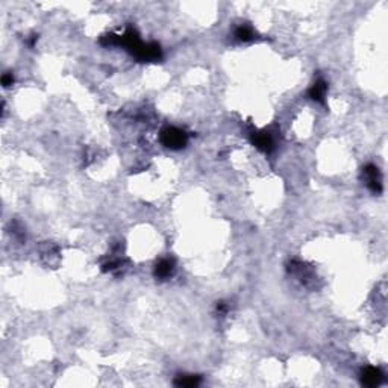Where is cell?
Listing matches in <instances>:
<instances>
[{"mask_svg": "<svg viewBox=\"0 0 388 388\" xmlns=\"http://www.w3.org/2000/svg\"><path fill=\"white\" fill-rule=\"evenodd\" d=\"M187 134L178 128H165L161 132V141L164 146H167L170 149H181L187 144Z\"/></svg>", "mask_w": 388, "mask_h": 388, "instance_id": "obj_1", "label": "cell"}, {"mask_svg": "<svg viewBox=\"0 0 388 388\" xmlns=\"http://www.w3.org/2000/svg\"><path fill=\"white\" fill-rule=\"evenodd\" d=\"M364 175H365V182L367 187L373 193H380L382 191V178L379 173V169L373 164H368L364 167Z\"/></svg>", "mask_w": 388, "mask_h": 388, "instance_id": "obj_2", "label": "cell"}, {"mask_svg": "<svg viewBox=\"0 0 388 388\" xmlns=\"http://www.w3.org/2000/svg\"><path fill=\"white\" fill-rule=\"evenodd\" d=\"M382 379H383V373L376 367H367L361 376L362 383L367 386H376L382 382Z\"/></svg>", "mask_w": 388, "mask_h": 388, "instance_id": "obj_3", "label": "cell"}, {"mask_svg": "<svg viewBox=\"0 0 388 388\" xmlns=\"http://www.w3.org/2000/svg\"><path fill=\"white\" fill-rule=\"evenodd\" d=\"M252 141L258 149H261L264 152H270L273 149V137L268 132H256V134L253 132Z\"/></svg>", "mask_w": 388, "mask_h": 388, "instance_id": "obj_4", "label": "cell"}, {"mask_svg": "<svg viewBox=\"0 0 388 388\" xmlns=\"http://www.w3.org/2000/svg\"><path fill=\"white\" fill-rule=\"evenodd\" d=\"M175 271V262L172 259H161L155 267V276L159 279H165Z\"/></svg>", "mask_w": 388, "mask_h": 388, "instance_id": "obj_5", "label": "cell"}, {"mask_svg": "<svg viewBox=\"0 0 388 388\" xmlns=\"http://www.w3.org/2000/svg\"><path fill=\"white\" fill-rule=\"evenodd\" d=\"M326 91H327V85H326V82H324L323 79H318V81H315V84L311 87V90H309V96H311V99H314L315 102L323 103V102H324Z\"/></svg>", "mask_w": 388, "mask_h": 388, "instance_id": "obj_6", "label": "cell"}, {"mask_svg": "<svg viewBox=\"0 0 388 388\" xmlns=\"http://www.w3.org/2000/svg\"><path fill=\"white\" fill-rule=\"evenodd\" d=\"M235 37H237L238 40H241V41H249V40H252V38L255 37V32H253V29H252L250 26L243 25V26H240V28L235 31Z\"/></svg>", "mask_w": 388, "mask_h": 388, "instance_id": "obj_7", "label": "cell"}, {"mask_svg": "<svg viewBox=\"0 0 388 388\" xmlns=\"http://www.w3.org/2000/svg\"><path fill=\"white\" fill-rule=\"evenodd\" d=\"M200 383V376H179L176 379L178 386H196Z\"/></svg>", "mask_w": 388, "mask_h": 388, "instance_id": "obj_8", "label": "cell"}, {"mask_svg": "<svg viewBox=\"0 0 388 388\" xmlns=\"http://www.w3.org/2000/svg\"><path fill=\"white\" fill-rule=\"evenodd\" d=\"M13 81H14L13 75H5V76L2 78V84H4L5 87H10V85L13 84Z\"/></svg>", "mask_w": 388, "mask_h": 388, "instance_id": "obj_9", "label": "cell"}]
</instances>
